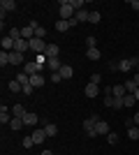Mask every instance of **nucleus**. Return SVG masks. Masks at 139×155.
Returning a JSON list of instances; mask_svg holds the SVG:
<instances>
[{
    "label": "nucleus",
    "instance_id": "f257e3e1",
    "mask_svg": "<svg viewBox=\"0 0 139 155\" xmlns=\"http://www.w3.org/2000/svg\"><path fill=\"white\" fill-rule=\"evenodd\" d=\"M58 12H60V19L63 21H70L74 19V7H72V0H60V7H58Z\"/></svg>",
    "mask_w": 139,
    "mask_h": 155
},
{
    "label": "nucleus",
    "instance_id": "f03ea898",
    "mask_svg": "<svg viewBox=\"0 0 139 155\" xmlns=\"http://www.w3.org/2000/svg\"><path fill=\"white\" fill-rule=\"evenodd\" d=\"M100 118L98 116H91V118H86V120H84V132H86V137H98V132H95V123H98Z\"/></svg>",
    "mask_w": 139,
    "mask_h": 155
},
{
    "label": "nucleus",
    "instance_id": "7ed1b4c3",
    "mask_svg": "<svg viewBox=\"0 0 139 155\" xmlns=\"http://www.w3.org/2000/svg\"><path fill=\"white\" fill-rule=\"evenodd\" d=\"M46 46H49V44H44V39H40V37H33V39H30V49H33L37 56L46 51Z\"/></svg>",
    "mask_w": 139,
    "mask_h": 155
},
{
    "label": "nucleus",
    "instance_id": "20e7f679",
    "mask_svg": "<svg viewBox=\"0 0 139 155\" xmlns=\"http://www.w3.org/2000/svg\"><path fill=\"white\" fill-rule=\"evenodd\" d=\"M95 132H98V137H102V134H109V132H111V130H109V123H107V120H98V123H95Z\"/></svg>",
    "mask_w": 139,
    "mask_h": 155
},
{
    "label": "nucleus",
    "instance_id": "39448f33",
    "mask_svg": "<svg viewBox=\"0 0 139 155\" xmlns=\"http://www.w3.org/2000/svg\"><path fill=\"white\" fill-rule=\"evenodd\" d=\"M28 49H30V42H28V39H16V42H14V51H19V53H26Z\"/></svg>",
    "mask_w": 139,
    "mask_h": 155
},
{
    "label": "nucleus",
    "instance_id": "423d86ee",
    "mask_svg": "<svg viewBox=\"0 0 139 155\" xmlns=\"http://www.w3.org/2000/svg\"><path fill=\"white\" fill-rule=\"evenodd\" d=\"M111 95L116 97V100H123V97L127 95V91H125V86H121V84L111 86Z\"/></svg>",
    "mask_w": 139,
    "mask_h": 155
},
{
    "label": "nucleus",
    "instance_id": "0eeeda50",
    "mask_svg": "<svg viewBox=\"0 0 139 155\" xmlns=\"http://www.w3.org/2000/svg\"><path fill=\"white\" fill-rule=\"evenodd\" d=\"M30 137H33V141H35V143H42L44 139H49V137H46V130H44V127H37Z\"/></svg>",
    "mask_w": 139,
    "mask_h": 155
},
{
    "label": "nucleus",
    "instance_id": "6e6552de",
    "mask_svg": "<svg viewBox=\"0 0 139 155\" xmlns=\"http://www.w3.org/2000/svg\"><path fill=\"white\" fill-rule=\"evenodd\" d=\"M12 123V116H9V109H7L5 104L0 107V125H9Z\"/></svg>",
    "mask_w": 139,
    "mask_h": 155
},
{
    "label": "nucleus",
    "instance_id": "1a4fd4ad",
    "mask_svg": "<svg viewBox=\"0 0 139 155\" xmlns=\"http://www.w3.org/2000/svg\"><path fill=\"white\" fill-rule=\"evenodd\" d=\"M98 93H100V86H98V84H88L86 91H84V95L93 100V97H98Z\"/></svg>",
    "mask_w": 139,
    "mask_h": 155
},
{
    "label": "nucleus",
    "instance_id": "9d476101",
    "mask_svg": "<svg viewBox=\"0 0 139 155\" xmlns=\"http://www.w3.org/2000/svg\"><path fill=\"white\" fill-rule=\"evenodd\" d=\"M58 53H60L58 44H49V46H46V51H44V56H46V58H58Z\"/></svg>",
    "mask_w": 139,
    "mask_h": 155
},
{
    "label": "nucleus",
    "instance_id": "9b49d317",
    "mask_svg": "<svg viewBox=\"0 0 139 155\" xmlns=\"http://www.w3.org/2000/svg\"><path fill=\"white\" fill-rule=\"evenodd\" d=\"M21 63H23V53L9 51V65H21Z\"/></svg>",
    "mask_w": 139,
    "mask_h": 155
},
{
    "label": "nucleus",
    "instance_id": "f8f14e48",
    "mask_svg": "<svg viewBox=\"0 0 139 155\" xmlns=\"http://www.w3.org/2000/svg\"><path fill=\"white\" fill-rule=\"evenodd\" d=\"M46 67H49V70H51L53 74H56V72H60V67H63V63H60L58 58H49V63H46Z\"/></svg>",
    "mask_w": 139,
    "mask_h": 155
},
{
    "label": "nucleus",
    "instance_id": "ddd939ff",
    "mask_svg": "<svg viewBox=\"0 0 139 155\" xmlns=\"http://www.w3.org/2000/svg\"><path fill=\"white\" fill-rule=\"evenodd\" d=\"M60 77H63V81H67V79H72V74H74V70L70 67V65H63L60 67V72H58Z\"/></svg>",
    "mask_w": 139,
    "mask_h": 155
},
{
    "label": "nucleus",
    "instance_id": "4468645a",
    "mask_svg": "<svg viewBox=\"0 0 139 155\" xmlns=\"http://www.w3.org/2000/svg\"><path fill=\"white\" fill-rule=\"evenodd\" d=\"M26 114H28V111L23 109V104H14V107H12V116L14 118H23Z\"/></svg>",
    "mask_w": 139,
    "mask_h": 155
},
{
    "label": "nucleus",
    "instance_id": "2eb2a0df",
    "mask_svg": "<svg viewBox=\"0 0 139 155\" xmlns=\"http://www.w3.org/2000/svg\"><path fill=\"white\" fill-rule=\"evenodd\" d=\"M23 72H26L28 77H33V74H40V70H37V63H26V65H23Z\"/></svg>",
    "mask_w": 139,
    "mask_h": 155
},
{
    "label": "nucleus",
    "instance_id": "dca6fc26",
    "mask_svg": "<svg viewBox=\"0 0 139 155\" xmlns=\"http://www.w3.org/2000/svg\"><path fill=\"white\" fill-rule=\"evenodd\" d=\"M37 120H40V116L33 114V111H28L26 116H23V123H26V125H37Z\"/></svg>",
    "mask_w": 139,
    "mask_h": 155
},
{
    "label": "nucleus",
    "instance_id": "f3484780",
    "mask_svg": "<svg viewBox=\"0 0 139 155\" xmlns=\"http://www.w3.org/2000/svg\"><path fill=\"white\" fill-rule=\"evenodd\" d=\"M30 86H33V88H42V86H44V77H42V74H33V77H30Z\"/></svg>",
    "mask_w": 139,
    "mask_h": 155
},
{
    "label": "nucleus",
    "instance_id": "a211bd4d",
    "mask_svg": "<svg viewBox=\"0 0 139 155\" xmlns=\"http://www.w3.org/2000/svg\"><path fill=\"white\" fill-rule=\"evenodd\" d=\"M0 44H2V51H14V39L9 37V35H7V37H2V42H0Z\"/></svg>",
    "mask_w": 139,
    "mask_h": 155
},
{
    "label": "nucleus",
    "instance_id": "6ab92c4d",
    "mask_svg": "<svg viewBox=\"0 0 139 155\" xmlns=\"http://www.w3.org/2000/svg\"><path fill=\"white\" fill-rule=\"evenodd\" d=\"M86 58L88 60H100V58H102V53H100V49L95 46V49H88V51H86Z\"/></svg>",
    "mask_w": 139,
    "mask_h": 155
},
{
    "label": "nucleus",
    "instance_id": "aec40b11",
    "mask_svg": "<svg viewBox=\"0 0 139 155\" xmlns=\"http://www.w3.org/2000/svg\"><path fill=\"white\" fill-rule=\"evenodd\" d=\"M0 9H2V12H12V9H16V2H14V0H2V2H0Z\"/></svg>",
    "mask_w": 139,
    "mask_h": 155
},
{
    "label": "nucleus",
    "instance_id": "412c9836",
    "mask_svg": "<svg viewBox=\"0 0 139 155\" xmlns=\"http://www.w3.org/2000/svg\"><path fill=\"white\" fill-rule=\"evenodd\" d=\"M70 21H63V19H58V23H56V30L58 32H65V30H70Z\"/></svg>",
    "mask_w": 139,
    "mask_h": 155
},
{
    "label": "nucleus",
    "instance_id": "4be33fe9",
    "mask_svg": "<svg viewBox=\"0 0 139 155\" xmlns=\"http://www.w3.org/2000/svg\"><path fill=\"white\" fill-rule=\"evenodd\" d=\"M7 88H9V93H21V91H23V86H21L16 79H14V81H9V86H7Z\"/></svg>",
    "mask_w": 139,
    "mask_h": 155
},
{
    "label": "nucleus",
    "instance_id": "5701e85b",
    "mask_svg": "<svg viewBox=\"0 0 139 155\" xmlns=\"http://www.w3.org/2000/svg\"><path fill=\"white\" fill-rule=\"evenodd\" d=\"M44 130H46V137H56V134H58V127H56L53 123H46Z\"/></svg>",
    "mask_w": 139,
    "mask_h": 155
},
{
    "label": "nucleus",
    "instance_id": "b1692460",
    "mask_svg": "<svg viewBox=\"0 0 139 155\" xmlns=\"http://www.w3.org/2000/svg\"><path fill=\"white\" fill-rule=\"evenodd\" d=\"M16 81H19L21 86H26V84H30V77H28L26 72H19V74H16Z\"/></svg>",
    "mask_w": 139,
    "mask_h": 155
},
{
    "label": "nucleus",
    "instance_id": "393cba45",
    "mask_svg": "<svg viewBox=\"0 0 139 155\" xmlns=\"http://www.w3.org/2000/svg\"><path fill=\"white\" fill-rule=\"evenodd\" d=\"M74 16H77V21H88V16H91V12H88V9H79V12L74 14Z\"/></svg>",
    "mask_w": 139,
    "mask_h": 155
},
{
    "label": "nucleus",
    "instance_id": "a878e982",
    "mask_svg": "<svg viewBox=\"0 0 139 155\" xmlns=\"http://www.w3.org/2000/svg\"><path fill=\"white\" fill-rule=\"evenodd\" d=\"M23 125H26V123H23V118H12V123H9V127H12V130H21Z\"/></svg>",
    "mask_w": 139,
    "mask_h": 155
},
{
    "label": "nucleus",
    "instance_id": "bb28decb",
    "mask_svg": "<svg viewBox=\"0 0 139 155\" xmlns=\"http://www.w3.org/2000/svg\"><path fill=\"white\" fill-rule=\"evenodd\" d=\"M134 102H137V97H134V95H130V93H127V95L123 97V104H125V107H134Z\"/></svg>",
    "mask_w": 139,
    "mask_h": 155
},
{
    "label": "nucleus",
    "instance_id": "cd10ccee",
    "mask_svg": "<svg viewBox=\"0 0 139 155\" xmlns=\"http://www.w3.org/2000/svg\"><path fill=\"white\" fill-rule=\"evenodd\" d=\"M127 137H130L132 141H137V139H139V127H137V125H134V127H130V130H127Z\"/></svg>",
    "mask_w": 139,
    "mask_h": 155
},
{
    "label": "nucleus",
    "instance_id": "c85d7f7f",
    "mask_svg": "<svg viewBox=\"0 0 139 155\" xmlns=\"http://www.w3.org/2000/svg\"><path fill=\"white\" fill-rule=\"evenodd\" d=\"M123 86H125V91L130 93V95H134V91H137V84H134V81H125Z\"/></svg>",
    "mask_w": 139,
    "mask_h": 155
},
{
    "label": "nucleus",
    "instance_id": "c756f323",
    "mask_svg": "<svg viewBox=\"0 0 139 155\" xmlns=\"http://www.w3.org/2000/svg\"><path fill=\"white\" fill-rule=\"evenodd\" d=\"M88 21H91V23H100V21H102V14H100V12H91Z\"/></svg>",
    "mask_w": 139,
    "mask_h": 155
},
{
    "label": "nucleus",
    "instance_id": "7c9ffc66",
    "mask_svg": "<svg viewBox=\"0 0 139 155\" xmlns=\"http://www.w3.org/2000/svg\"><path fill=\"white\" fill-rule=\"evenodd\" d=\"M107 141L111 143V146H116V143H118V134H116V132H109V134H107Z\"/></svg>",
    "mask_w": 139,
    "mask_h": 155
},
{
    "label": "nucleus",
    "instance_id": "2f4dec72",
    "mask_svg": "<svg viewBox=\"0 0 139 155\" xmlns=\"http://www.w3.org/2000/svg\"><path fill=\"white\" fill-rule=\"evenodd\" d=\"M0 65H2V67L9 65V51H2V53H0Z\"/></svg>",
    "mask_w": 139,
    "mask_h": 155
},
{
    "label": "nucleus",
    "instance_id": "473e14b6",
    "mask_svg": "<svg viewBox=\"0 0 139 155\" xmlns=\"http://www.w3.org/2000/svg\"><path fill=\"white\" fill-rule=\"evenodd\" d=\"M35 37H40V39H44V37H46V28L37 26V28H35Z\"/></svg>",
    "mask_w": 139,
    "mask_h": 155
},
{
    "label": "nucleus",
    "instance_id": "72a5a7b5",
    "mask_svg": "<svg viewBox=\"0 0 139 155\" xmlns=\"http://www.w3.org/2000/svg\"><path fill=\"white\" fill-rule=\"evenodd\" d=\"M9 37H12L14 42H16V39H21V28H12V30H9Z\"/></svg>",
    "mask_w": 139,
    "mask_h": 155
},
{
    "label": "nucleus",
    "instance_id": "f704fd0d",
    "mask_svg": "<svg viewBox=\"0 0 139 155\" xmlns=\"http://www.w3.org/2000/svg\"><path fill=\"white\" fill-rule=\"evenodd\" d=\"M86 46H88V49H95V46H98V42H95L93 35H88V37H86Z\"/></svg>",
    "mask_w": 139,
    "mask_h": 155
},
{
    "label": "nucleus",
    "instance_id": "c9c22d12",
    "mask_svg": "<svg viewBox=\"0 0 139 155\" xmlns=\"http://www.w3.org/2000/svg\"><path fill=\"white\" fill-rule=\"evenodd\" d=\"M30 146H35L33 137H23V148H30Z\"/></svg>",
    "mask_w": 139,
    "mask_h": 155
},
{
    "label": "nucleus",
    "instance_id": "e433bc0d",
    "mask_svg": "<svg viewBox=\"0 0 139 155\" xmlns=\"http://www.w3.org/2000/svg\"><path fill=\"white\" fill-rule=\"evenodd\" d=\"M100 81H102V77H100V74H91V81H88V84H98V86H100Z\"/></svg>",
    "mask_w": 139,
    "mask_h": 155
},
{
    "label": "nucleus",
    "instance_id": "4c0bfd02",
    "mask_svg": "<svg viewBox=\"0 0 139 155\" xmlns=\"http://www.w3.org/2000/svg\"><path fill=\"white\" fill-rule=\"evenodd\" d=\"M33 91H35V88H33L30 84H26V86H23V95H33Z\"/></svg>",
    "mask_w": 139,
    "mask_h": 155
},
{
    "label": "nucleus",
    "instance_id": "58836bf2",
    "mask_svg": "<svg viewBox=\"0 0 139 155\" xmlns=\"http://www.w3.org/2000/svg\"><path fill=\"white\" fill-rule=\"evenodd\" d=\"M104 104H107V107H111V109H114V95H107V97H104Z\"/></svg>",
    "mask_w": 139,
    "mask_h": 155
},
{
    "label": "nucleus",
    "instance_id": "ea45409f",
    "mask_svg": "<svg viewBox=\"0 0 139 155\" xmlns=\"http://www.w3.org/2000/svg\"><path fill=\"white\" fill-rule=\"evenodd\" d=\"M123 107H125L123 100H116V97H114V109H123Z\"/></svg>",
    "mask_w": 139,
    "mask_h": 155
},
{
    "label": "nucleus",
    "instance_id": "a19ab883",
    "mask_svg": "<svg viewBox=\"0 0 139 155\" xmlns=\"http://www.w3.org/2000/svg\"><path fill=\"white\" fill-rule=\"evenodd\" d=\"M51 81H53V84H60V81H63V77L56 72V74H51Z\"/></svg>",
    "mask_w": 139,
    "mask_h": 155
},
{
    "label": "nucleus",
    "instance_id": "79ce46f5",
    "mask_svg": "<svg viewBox=\"0 0 139 155\" xmlns=\"http://www.w3.org/2000/svg\"><path fill=\"white\" fill-rule=\"evenodd\" d=\"M130 7H132L134 12H139V0H130Z\"/></svg>",
    "mask_w": 139,
    "mask_h": 155
},
{
    "label": "nucleus",
    "instance_id": "37998d69",
    "mask_svg": "<svg viewBox=\"0 0 139 155\" xmlns=\"http://www.w3.org/2000/svg\"><path fill=\"white\" fill-rule=\"evenodd\" d=\"M109 70L116 72V70H118V63H116V60H114V63H109Z\"/></svg>",
    "mask_w": 139,
    "mask_h": 155
},
{
    "label": "nucleus",
    "instance_id": "c03bdc74",
    "mask_svg": "<svg viewBox=\"0 0 139 155\" xmlns=\"http://www.w3.org/2000/svg\"><path fill=\"white\" fill-rule=\"evenodd\" d=\"M134 84H137V88H139V72H134V79H132Z\"/></svg>",
    "mask_w": 139,
    "mask_h": 155
},
{
    "label": "nucleus",
    "instance_id": "a18cd8bd",
    "mask_svg": "<svg viewBox=\"0 0 139 155\" xmlns=\"http://www.w3.org/2000/svg\"><path fill=\"white\" fill-rule=\"evenodd\" d=\"M132 120H134V125H137V127H139V111H137V114H134V118H132Z\"/></svg>",
    "mask_w": 139,
    "mask_h": 155
},
{
    "label": "nucleus",
    "instance_id": "49530a36",
    "mask_svg": "<svg viewBox=\"0 0 139 155\" xmlns=\"http://www.w3.org/2000/svg\"><path fill=\"white\" fill-rule=\"evenodd\" d=\"M42 155H56V153H51V150H42Z\"/></svg>",
    "mask_w": 139,
    "mask_h": 155
},
{
    "label": "nucleus",
    "instance_id": "de8ad7c7",
    "mask_svg": "<svg viewBox=\"0 0 139 155\" xmlns=\"http://www.w3.org/2000/svg\"><path fill=\"white\" fill-rule=\"evenodd\" d=\"M134 97H137V102H139V88H137V91H134Z\"/></svg>",
    "mask_w": 139,
    "mask_h": 155
},
{
    "label": "nucleus",
    "instance_id": "09e8293b",
    "mask_svg": "<svg viewBox=\"0 0 139 155\" xmlns=\"http://www.w3.org/2000/svg\"><path fill=\"white\" fill-rule=\"evenodd\" d=\"M137 72H139V63H137Z\"/></svg>",
    "mask_w": 139,
    "mask_h": 155
}]
</instances>
